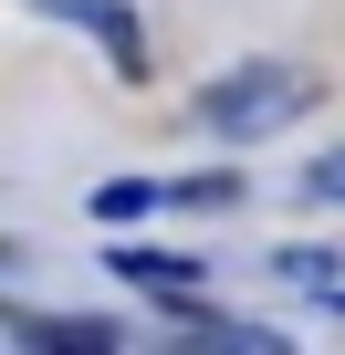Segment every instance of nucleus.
I'll use <instances>...</instances> for the list:
<instances>
[{
	"instance_id": "obj_1",
	"label": "nucleus",
	"mask_w": 345,
	"mask_h": 355,
	"mask_svg": "<svg viewBox=\"0 0 345 355\" xmlns=\"http://www.w3.org/2000/svg\"><path fill=\"white\" fill-rule=\"evenodd\" d=\"M199 115H210V136H230V146L283 136V125L303 115V73H293V63H230V73L199 94Z\"/></svg>"
},
{
	"instance_id": "obj_2",
	"label": "nucleus",
	"mask_w": 345,
	"mask_h": 355,
	"mask_svg": "<svg viewBox=\"0 0 345 355\" xmlns=\"http://www.w3.org/2000/svg\"><path fill=\"white\" fill-rule=\"evenodd\" d=\"M42 11H53V21H84V32L105 42V63H115V73H146V32H136L126 0H42Z\"/></svg>"
},
{
	"instance_id": "obj_3",
	"label": "nucleus",
	"mask_w": 345,
	"mask_h": 355,
	"mask_svg": "<svg viewBox=\"0 0 345 355\" xmlns=\"http://www.w3.org/2000/svg\"><path fill=\"white\" fill-rule=\"evenodd\" d=\"M157 199H167V189H146V178H105V189H94V220H115V230H126V220H146Z\"/></svg>"
},
{
	"instance_id": "obj_4",
	"label": "nucleus",
	"mask_w": 345,
	"mask_h": 355,
	"mask_svg": "<svg viewBox=\"0 0 345 355\" xmlns=\"http://www.w3.org/2000/svg\"><path fill=\"white\" fill-rule=\"evenodd\" d=\"M115 272H126V282H157V293H189L199 261H178V251H115Z\"/></svg>"
},
{
	"instance_id": "obj_5",
	"label": "nucleus",
	"mask_w": 345,
	"mask_h": 355,
	"mask_svg": "<svg viewBox=\"0 0 345 355\" xmlns=\"http://www.w3.org/2000/svg\"><path fill=\"white\" fill-rule=\"evenodd\" d=\"M167 199H178V209H230V199H241V178H178Z\"/></svg>"
},
{
	"instance_id": "obj_6",
	"label": "nucleus",
	"mask_w": 345,
	"mask_h": 355,
	"mask_svg": "<svg viewBox=\"0 0 345 355\" xmlns=\"http://www.w3.org/2000/svg\"><path fill=\"white\" fill-rule=\"evenodd\" d=\"M314 189H324V199H345V146H324V157H314Z\"/></svg>"
}]
</instances>
